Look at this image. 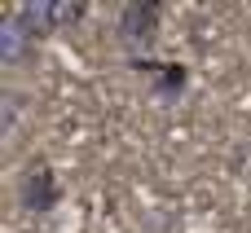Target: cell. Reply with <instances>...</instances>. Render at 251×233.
<instances>
[{"label": "cell", "instance_id": "5b68a950", "mask_svg": "<svg viewBox=\"0 0 251 233\" xmlns=\"http://www.w3.org/2000/svg\"><path fill=\"white\" fill-rule=\"evenodd\" d=\"M84 13H88L84 0H44V18H49V26H75Z\"/></svg>", "mask_w": 251, "mask_h": 233}, {"label": "cell", "instance_id": "3957f363", "mask_svg": "<svg viewBox=\"0 0 251 233\" xmlns=\"http://www.w3.org/2000/svg\"><path fill=\"white\" fill-rule=\"evenodd\" d=\"M128 66H132L137 75H146L159 97H181L185 84H190V70H185L181 62H146V57H132Z\"/></svg>", "mask_w": 251, "mask_h": 233}, {"label": "cell", "instance_id": "277c9868", "mask_svg": "<svg viewBox=\"0 0 251 233\" xmlns=\"http://www.w3.org/2000/svg\"><path fill=\"white\" fill-rule=\"evenodd\" d=\"M26 48H31V35L22 31V22L13 13H4V22H0V57H4V66H13L18 57H26Z\"/></svg>", "mask_w": 251, "mask_h": 233}, {"label": "cell", "instance_id": "6da1fadb", "mask_svg": "<svg viewBox=\"0 0 251 233\" xmlns=\"http://www.w3.org/2000/svg\"><path fill=\"white\" fill-rule=\"evenodd\" d=\"M62 189H57V172L49 159H31L22 167V181H18V207L31 211V216H49L57 207Z\"/></svg>", "mask_w": 251, "mask_h": 233}, {"label": "cell", "instance_id": "8992f818", "mask_svg": "<svg viewBox=\"0 0 251 233\" xmlns=\"http://www.w3.org/2000/svg\"><path fill=\"white\" fill-rule=\"evenodd\" d=\"M0 119H4V132H13V123H18V93H4V110H0Z\"/></svg>", "mask_w": 251, "mask_h": 233}, {"label": "cell", "instance_id": "7a4b0ae2", "mask_svg": "<svg viewBox=\"0 0 251 233\" xmlns=\"http://www.w3.org/2000/svg\"><path fill=\"white\" fill-rule=\"evenodd\" d=\"M159 22H163V4L159 0H132V4H124V13H119V40L128 44V53L150 48L154 35H159Z\"/></svg>", "mask_w": 251, "mask_h": 233}]
</instances>
